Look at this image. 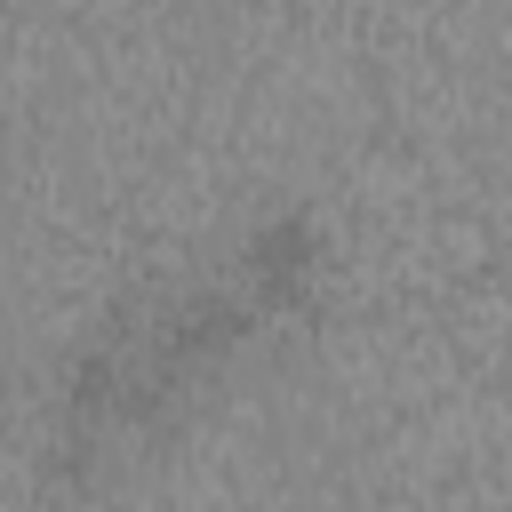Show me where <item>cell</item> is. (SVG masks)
Returning <instances> with one entry per match:
<instances>
[{"label":"cell","instance_id":"cell-1","mask_svg":"<svg viewBox=\"0 0 512 512\" xmlns=\"http://www.w3.org/2000/svg\"><path fill=\"white\" fill-rule=\"evenodd\" d=\"M240 296L264 312V320H304L320 304V272H328V232L312 208H264L248 232H240Z\"/></svg>","mask_w":512,"mask_h":512},{"label":"cell","instance_id":"cell-2","mask_svg":"<svg viewBox=\"0 0 512 512\" xmlns=\"http://www.w3.org/2000/svg\"><path fill=\"white\" fill-rule=\"evenodd\" d=\"M256 328H264V312H256L240 288H224V280H200V288H176V296L152 312V328H144V352H152L168 376L200 384V376H216L224 360H240Z\"/></svg>","mask_w":512,"mask_h":512},{"label":"cell","instance_id":"cell-3","mask_svg":"<svg viewBox=\"0 0 512 512\" xmlns=\"http://www.w3.org/2000/svg\"><path fill=\"white\" fill-rule=\"evenodd\" d=\"M136 368H144L136 336H128L120 320H104L96 336H80V344L56 360V416H64V424H96V432H112V416H120Z\"/></svg>","mask_w":512,"mask_h":512},{"label":"cell","instance_id":"cell-4","mask_svg":"<svg viewBox=\"0 0 512 512\" xmlns=\"http://www.w3.org/2000/svg\"><path fill=\"white\" fill-rule=\"evenodd\" d=\"M40 488L48 496H64V504H88L96 488H104V472H112V432H96V424H48V440H40Z\"/></svg>","mask_w":512,"mask_h":512}]
</instances>
